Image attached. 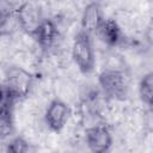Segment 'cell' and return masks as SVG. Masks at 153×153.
Masks as SVG:
<instances>
[{"label": "cell", "instance_id": "cell-6", "mask_svg": "<svg viewBox=\"0 0 153 153\" xmlns=\"http://www.w3.org/2000/svg\"><path fill=\"white\" fill-rule=\"evenodd\" d=\"M17 18L20 30L26 32L29 36L36 30L39 23L43 20L41 8L32 2H20L17 8Z\"/></svg>", "mask_w": 153, "mask_h": 153}, {"label": "cell", "instance_id": "cell-7", "mask_svg": "<svg viewBox=\"0 0 153 153\" xmlns=\"http://www.w3.org/2000/svg\"><path fill=\"white\" fill-rule=\"evenodd\" d=\"M17 2L0 0V37L11 36L20 29L17 18Z\"/></svg>", "mask_w": 153, "mask_h": 153}, {"label": "cell", "instance_id": "cell-12", "mask_svg": "<svg viewBox=\"0 0 153 153\" xmlns=\"http://www.w3.org/2000/svg\"><path fill=\"white\" fill-rule=\"evenodd\" d=\"M139 98L142 104H145L147 108L152 106L153 100V73L148 72L143 74V76L139 81Z\"/></svg>", "mask_w": 153, "mask_h": 153}, {"label": "cell", "instance_id": "cell-1", "mask_svg": "<svg viewBox=\"0 0 153 153\" xmlns=\"http://www.w3.org/2000/svg\"><path fill=\"white\" fill-rule=\"evenodd\" d=\"M4 91L6 99L14 103L29 97L33 87V75L20 66H10L5 71Z\"/></svg>", "mask_w": 153, "mask_h": 153}, {"label": "cell", "instance_id": "cell-11", "mask_svg": "<svg viewBox=\"0 0 153 153\" xmlns=\"http://www.w3.org/2000/svg\"><path fill=\"white\" fill-rule=\"evenodd\" d=\"M13 103L6 99L0 104V139H11L16 131Z\"/></svg>", "mask_w": 153, "mask_h": 153}, {"label": "cell", "instance_id": "cell-3", "mask_svg": "<svg viewBox=\"0 0 153 153\" xmlns=\"http://www.w3.org/2000/svg\"><path fill=\"white\" fill-rule=\"evenodd\" d=\"M71 54L75 66L82 74H88L94 69L96 56L90 35L79 30L74 36Z\"/></svg>", "mask_w": 153, "mask_h": 153}, {"label": "cell", "instance_id": "cell-5", "mask_svg": "<svg viewBox=\"0 0 153 153\" xmlns=\"http://www.w3.org/2000/svg\"><path fill=\"white\" fill-rule=\"evenodd\" d=\"M69 115H71V109L68 104L60 98H54L49 102L44 111V122L49 128V130L54 133H59L67 124Z\"/></svg>", "mask_w": 153, "mask_h": 153}, {"label": "cell", "instance_id": "cell-2", "mask_svg": "<svg viewBox=\"0 0 153 153\" xmlns=\"http://www.w3.org/2000/svg\"><path fill=\"white\" fill-rule=\"evenodd\" d=\"M98 84L109 99L124 100L128 96V81L123 71L117 68H105L98 75Z\"/></svg>", "mask_w": 153, "mask_h": 153}, {"label": "cell", "instance_id": "cell-14", "mask_svg": "<svg viewBox=\"0 0 153 153\" xmlns=\"http://www.w3.org/2000/svg\"><path fill=\"white\" fill-rule=\"evenodd\" d=\"M5 100H6V94H5L4 87H2V86H0V104H2Z\"/></svg>", "mask_w": 153, "mask_h": 153}, {"label": "cell", "instance_id": "cell-9", "mask_svg": "<svg viewBox=\"0 0 153 153\" xmlns=\"http://www.w3.org/2000/svg\"><path fill=\"white\" fill-rule=\"evenodd\" d=\"M31 37L42 49H49L54 45L59 37V29L53 19L43 18L36 30L31 33Z\"/></svg>", "mask_w": 153, "mask_h": 153}, {"label": "cell", "instance_id": "cell-10", "mask_svg": "<svg viewBox=\"0 0 153 153\" xmlns=\"http://www.w3.org/2000/svg\"><path fill=\"white\" fill-rule=\"evenodd\" d=\"M100 41L109 45V47H116L122 41V29L116 19L114 18H104L97 33H96Z\"/></svg>", "mask_w": 153, "mask_h": 153}, {"label": "cell", "instance_id": "cell-8", "mask_svg": "<svg viewBox=\"0 0 153 153\" xmlns=\"http://www.w3.org/2000/svg\"><path fill=\"white\" fill-rule=\"evenodd\" d=\"M104 17L102 13V7L99 2H90L87 4L80 17V31L92 36L97 33Z\"/></svg>", "mask_w": 153, "mask_h": 153}, {"label": "cell", "instance_id": "cell-4", "mask_svg": "<svg viewBox=\"0 0 153 153\" xmlns=\"http://www.w3.org/2000/svg\"><path fill=\"white\" fill-rule=\"evenodd\" d=\"M85 142L90 153H109L112 147V134L108 126L99 123L85 130Z\"/></svg>", "mask_w": 153, "mask_h": 153}, {"label": "cell", "instance_id": "cell-13", "mask_svg": "<svg viewBox=\"0 0 153 153\" xmlns=\"http://www.w3.org/2000/svg\"><path fill=\"white\" fill-rule=\"evenodd\" d=\"M30 145L24 136L11 137L5 147V153H29Z\"/></svg>", "mask_w": 153, "mask_h": 153}]
</instances>
